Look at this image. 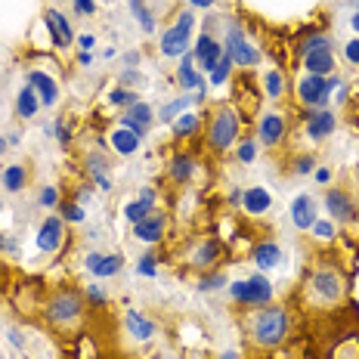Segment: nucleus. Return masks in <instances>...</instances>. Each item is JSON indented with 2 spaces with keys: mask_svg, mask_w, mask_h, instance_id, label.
<instances>
[{
  "mask_svg": "<svg viewBox=\"0 0 359 359\" xmlns=\"http://www.w3.org/2000/svg\"><path fill=\"white\" fill-rule=\"evenodd\" d=\"M140 143H143V140H140L133 130H127V127H121V124H118L115 130L109 133V146L115 149V152L121 155V158H130V155H137Z\"/></svg>",
  "mask_w": 359,
  "mask_h": 359,
  "instance_id": "obj_26",
  "label": "nucleus"
},
{
  "mask_svg": "<svg viewBox=\"0 0 359 359\" xmlns=\"http://www.w3.org/2000/svg\"><path fill=\"white\" fill-rule=\"evenodd\" d=\"M310 285H313V291H316L319 301H325V304H334L341 297V291H344L338 269H328V266H323V269H316V273H313Z\"/></svg>",
  "mask_w": 359,
  "mask_h": 359,
  "instance_id": "obj_14",
  "label": "nucleus"
},
{
  "mask_svg": "<svg viewBox=\"0 0 359 359\" xmlns=\"http://www.w3.org/2000/svg\"><path fill=\"white\" fill-rule=\"evenodd\" d=\"M84 168H87L90 180L96 183V189H102V192H111V189H115V180H111V170H109V164H106V155H102L100 149L87 152Z\"/></svg>",
  "mask_w": 359,
  "mask_h": 359,
  "instance_id": "obj_19",
  "label": "nucleus"
},
{
  "mask_svg": "<svg viewBox=\"0 0 359 359\" xmlns=\"http://www.w3.org/2000/svg\"><path fill=\"white\" fill-rule=\"evenodd\" d=\"M233 69H236L233 59L223 53V56H220V62L214 65V72L208 74V78H211V84H214V87H223V84H229V78H233Z\"/></svg>",
  "mask_w": 359,
  "mask_h": 359,
  "instance_id": "obj_36",
  "label": "nucleus"
},
{
  "mask_svg": "<svg viewBox=\"0 0 359 359\" xmlns=\"http://www.w3.org/2000/svg\"><path fill=\"white\" fill-rule=\"evenodd\" d=\"M149 214H152V205H149V201H143V198H133V201H127V205H124V220L130 223V226L143 223Z\"/></svg>",
  "mask_w": 359,
  "mask_h": 359,
  "instance_id": "obj_34",
  "label": "nucleus"
},
{
  "mask_svg": "<svg viewBox=\"0 0 359 359\" xmlns=\"http://www.w3.org/2000/svg\"><path fill=\"white\" fill-rule=\"evenodd\" d=\"M78 65L90 69V65H93V50H78Z\"/></svg>",
  "mask_w": 359,
  "mask_h": 359,
  "instance_id": "obj_55",
  "label": "nucleus"
},
{
  "mask_svg": "<svg viewBox=\"0 0 359 359\" xmlns=\"http://www.w3.org/2000/svg\"><path fill=\"white\" fill-rule=\"evenodd\" d=\"M189 37H192V32L170 25L168 32H161V41H158L161 56H164V59H180V56L186 53V50H189Z\"/></svg>",
  "mask_w": 359,
  "mask_h": 359,
  "instance_id": "obj_20",
  "label": "nucleus"
},
{
  "mask_svg": "<svg viewBox=\"0 0 359 359\" xmlns=\"http://www.w3.org/2000/svg\"><path fill=\"white\" fill-rule=\"evenodd\" d=\"M189 106H198V100H196V93H183V96H174V100L168 102L161 111H158V118L164 124H170V121H177L183 111H189Z\"/></svg>",
  "mask_w": 359,
  "mask_h": 359,
  "instance_id": "obj_30",
  "label": "nucleus"
},
{
  "mask_svg": "<svg viewBox=\"0 0 359 359\" xmlns=\"http://www.w3.org/2000/svg\"><path fill=\"white\" fill-rule=\"evenodd\" d=\"M118 81H121V87H127V90H143L146 87V78L137 69H124Z\"/></svg>",
  "mask_w": 359,
  "mask_h": 359,
  "instance_id": "obj_46",
  "label": "nucleus"
},
{
  "mask_svg": "<svg viewBox=\"0 0 359 359\" xmlns=\"http://www.w3.org/2000/svg\"><path fill=\"white\" fill-rule=\"evenodd\" d=\"M313 180H316L319 186H328V183H332V170H328V168H316V170H313Z\"/></svg>",
  "mask_w": 359,
  "mask_h": 359,
  "instance_id": "obj_53",
  "label": "nucleus"
},
{
  "mask_svg": "<svg viewBox=\"0 0 359 359\" xmlns=\"http://www.w3.org/2000/svg\"><path fill=\"white\" fill-rule=\"evenodd\" d=\"M341 87V78L338 74H301V81H297V100L304 102L306 109H328V102H332V93Z\"/></svg>",
  "mask_w": 359,
  "mask_h": 359,
  "instance_id": "obj_3",
  "label": "nucleus"
},
{
  "mask_svg": "<svg viewBox=\"0 0 359 359\" xmlns=\"http://www.w3.org/2000/svg\"><path fill=\"white\" fill-rule=\"evenodd\" d=\"M62 242H65V220H62L59 214H50L47 220L41 223L37 236H34L37 251H43V254H56L59 248H62Z\"/></svg>",
  "mask_w": 359,
  "mask_h": 359,
  "instance_id": "obj_7",
  "label": "nucleus"
},
{
  "mask_svg": "<svg viewBox=\"0 0 359 359\" xmlns=\"http://www.w3.org/2000/svg\"><path fill=\"white\" fill-rule=\"evenodd\" d=\"M356 10H359V0H356Z\"/></svg>",
  "mask_w": 359,
  "mask_h": 359,
  "instance_id": "obj_63",
  "label": "nucleus"
},
{
  "mask_svg": "<svg viewBox=\"0 0 359 359\" xmlns=\"http://www.w3.org/2000/svg\"><path fill=\"white\" fill-rule=\"evenodd\" d=\"M109 4H111V0H109Z\"/></svg>",
  "mask_w": 359,
  "mask_h": 359,
  "instance_id": "obj_64",
  "label": "nucleus"
},
{
  "mask_svg": "<svg viewBox=\"0 0 359 359\" xmlns=\"http://www.w3.org/2000/svg\"><path fill=\"white\" fill-rule=\"evenodd\" d=\"M174 25H177V28H186V32H192V28H196V13H192V10H183V13H177Z\"/></svg>",
  "mask_w": 359,
  "mask_h": 359,
  "instance_id": "obj_49",
  "label": "nucleus"
},
{
  "mask_svg": "<svg viewBox=\"0 0 359 359\" xmlns=\"http://www.w3.org/2000/svg\"><path fill=\"white\" fill-rule=\"evenodd\" d=\"M72 6H74V13L84 16V19L96 16V0H72Z\"/></svg>",
  "mask_w": 359,
  "mask_h": 359,
  "instance_id": "obj_48",
  "label": "nucleus"
},
{
  "mask_svg": "<svg viewBox=\"0 0 359 359\" xmlns=\"http://www.w3.org/2000/svg\"><path fill=\"white\" fill-rule=\"evenodd\" d=\"M229 291V297L238 304V306H266V304H273V294H276V288H273V282L266 279V273H254L248 276V279H236V282H229L226 285Z\"/></svg>",
  "mask_w": 359,
  "mask_h": 359,
  "instance_id": "obj_2",
  "label": "nucleus"
},
{
  "mask_svg": "<svg viewBox=\"0 0 359 359\" xmlns=\"http://www.w3.org/2000/svg\"><path fill=\"white\" fill-rule=\"evenodd\" d=\"M28 183V168L25 164H6L4 170H0V186H4L10 196H16V192L25 189Z\"/></svg>",
  "mask_w": 359,
  "mask_h": 359,
  "instance_id": "obj_28",
  "label": "nucleus"
},
{
  "mask_svg": "<svg viewBox=\"0 0 359 359\" xmlns=\"http://www.w3.org/2000/svg\"><path fill=\"white\" fill-rule=\"evenodd\" d=\"M121 62H124V69H140V62H143V53H140V50H127V53L121 56Z\"/></svg>",
  "mask_w": 359,
  "mask_h": 359,
  "instance_id": "obj_52",
  "label": "nucleus"
},
{
  "mask_svg": "<svg viewBox=\"0 0 359 359\" xmlns=\"http://www.w3.org/2000/svg\"><path fill=\"white\" fill-rule=\"evenodd\" d=\"M93 43H96L93 34H81L78 37V50H93Z\"/></svg>",
  "mask_w": 359,
  "mask_h": 359,
  "instance_id": "obj_57",
  "label": "nucleus"
},
{
  "mask_svg": "<svg viewBox=\"0 0 359 359\" xmlns=\"http://www.w3.org/2000/svg\"><path fill=\"white\" fill-rule=\"evenodd\" d=\"M140 198H143V201H149V205H152V208H155V201H158V192H155V189H152V186H146V189H143V192H140Z\"/></svg>",
  "mask_w": 359,
  "mask_h": 359,
  "instance_id": "obj_56",
  "label": "nucleus"
},
{
  "mask_svg": "<svg viewBox=\"0 0 359 359\" xmlns=\"http://www.w3.org/2000/svg\"><path fill=\"white\" fill-rule=\"evenodd\" d=\"M84 294H78V291H62V294H56L53 301L47 304V319L56 325H72L81 319V313H84Z\"/></svg>",
  "mask_w": 359,
  "mask_h": 359,
  "instance_id": "obj_6",
  "label": "nucleus"
},
{
  "mask_svg": "<svg viewBox=\"0 0 359 359\" xmlns=\"http://www.w3.org/2000/svg\"><path fill=\"white\" fill-rule=\"evenodd\" d=\"M59 217H62L65 223H74V226H81V223L87 220L84 208L74 205V201H59Z\"/></svg>",
  "mask_w": 359,
  "mask_h": 359,
  "instance_id": "obj_38",
  "label": "nucleus"
},
{
  "mask_svg": "<svg viewBox=\"0 0 359 359\" xmlns=\"http://www.w3.org/2000/svg\"><path fill=\"white\" fill-rule=\"evenodd\" d=\"M350 28H353V32H359V10H353V16H350Z\"/></svg>",
  "mask_w": 359,
  "mask_h": 359,
  "instance_id": "obj_59",
  "label": "nucleus"
},
{
  "mask_svg": "<svg viewBox=\"0 0 359 359\" xmlns=\"http://www.w3.org/2000/svg\"><path fill=\"white\" fill-rule=\"evenodd\" d=\"M0 211H4V198H0Z\"/></svg>",
  "mask_w": 359,
  "mask_h": 359,
  "instance_id": "obj_62",
  "label": "nucleus"
},
{
  "mask_svg": "<svg viewBox=\"0 0 359 359\" xmlns=\"http://www.w3.org/2000/svg\"><path fill=\"white\" fill-rule=\"evenodd\" d=\"M325 47H332V34H325V32H313V34H306V41L301 43V56L313 53V50H325Z\"/></svg>",
  "mask_w": 359,
  "mask_h": 359,
  "instance_id": "obj_39",
  "label": "nucleus"
},
{
  "mask_svg": "<svg viewBox=\"0 0 359 359\" xmlns=\"http://www.w3.org/2000/svg\"><path fill=\"white\" fill-rule=\"evenodd\" d=\"M6 341H10L13 347H22V334L16 332V328H10V332H6Z\"/></svg>",
  "mask_w": 359,
  "mask_h": 359,
  "instance_id": "obj_58",
  "label": "nucleus"
},
{
  "mask_svg": "<svg viewBox=\"0 0 359 359\" xmlns=\"http://www.w3.org/2000/svg\"><path fill=\"white\" fill-rule=\"evenodd\" d=\"M164 229H168V220H164V214H149L143 223H137L133 226V238L143 245H158L164 238Z\"/></svg>",
  "mask_w": 359,
  "mask_h": 359,
  "instance_id": "obj_23",
  "label": "nucleus"
},
{
  "mask_svg": "<svg viewBox=\"0 0 359 359\" xmlns=\"http://www.w3.org/2000/svg\"><path fill=\"white\" fill-rule=\"evenodd\" d=\"M196 170H198V164H196V158H192L189 152H177L174 158H170V164H168V174H170L174 183H189V180L196 177Z\"/></svg>",
  "mask_w": 359,
  "mask_h": 359,
  "instance_id": "obj_27",
  "label": "nucleus"
},
{
  "mask_svg": "<svg viewBox=\"0 0 359 359\" xmlns=\"http://www.w3.org/2000/svg\"><path fill=\"white\" fill-rule=\"evenodd\" d=\"M223 53L233 59V65H238V69H254V65L260 62V50L254 47L248 37H245L242 25L233 22V19L226 22V41H223Z\"/></svg>",
  "mask_w": 359,
  "mask_h": 359,
  "instance_id": "obj_5",
  "label": "nucleus"
},
{
  "mask_svg": "<svg viewBox=\"0 0 359 359\" xmlns=\"http://www.w3.org/2000/svg\"><path fill=\"white\" fill-rule=\"evenodd\" d=\"M152 121H155V111H152L149 102H133V106H127L124 115H121V127L133 130L140 140H143L146 133L152 130Z\"/></svg>",
  "mask_w": 359,
  "mask_h": 359,
  "instance_id": "obj_13",
  "label": "nucleus"
},
{
  "mask_svg": "<svg viewBox=\"0 0 359 359\" xmlns=\"http://www.w3.org/2000/svg\"><path fill=\"white\" fill-rule=\"evenodd\" d=\"M0 251L4 254H13V257H19L22 248H19V242L13 236H0Z\"/></svg>",
  "mask_w": 359,
  "mask_h": 359,
  "instance_id": "obj_50",
  "label": "nucleus"
},
{
  "mask_svg": "<svg viewBox=\"0 0 359 359\" xmlns=\"http://www.w3.org/2000/svg\"><path fill=\"white\" fill-rule=\"evenodd\" d=\"M177 81H180V87H183V90L208 87L205 84V74H201L198 65H196V53H192V50H186V53L177 59Z\"/></svg>",
  "mask_w": 359,
  "mask_h": 359,
  "instance_id": "obj_21",
  "label": "nucleus"
},
{
  "mask_svg": "<svg viewBox=\"0 0 359 359\" xmlns=\"http://www.w3.org/2000/svg\"><path fill=\"white\" fill-rule=\"evenodd\" d=\"M238 130H242V118H238L236 106H220L211 118V127H208V146L217 149V152H226L229 146L238 140Z\"/></svg>",
  "mask_w": 359,
  "mask_h": 359,
  "instance_id": "obj_4",
  "label": "nucleus"
},
{
  "mask_svg": "<svg viewBox=\"0 0 359 359\" xmlns=\"http://www.w3.org/2000/svg\"><path fill=\"white\" fill-rule=\"evenodd\" d=\"M217 257H220V245L208 238V242H201L196 248V254H192V264L196 266H214Z\"/></svg>",
  "mask_w": 359,
  "mask_h": 359,
  "instance_id": "obj_33",
  "label": "nucleus"
},
{
  "mask_svg": "<svg viewBox=\"0 0 359 359\" xmlns=\"http://www.w3.org/2000/svg\"><path fill=\"white\" fill-rule=\"evenodd\" d=\"M37 205L47 208V211H53V208H59V189L53 183L41 186V192H37Z\"/></svg>",
  "mask_w": 359,
  "mask_h": 359,
  "instance_id": "obj_43",
  "label": "nucleus"
},
{
  "mask_svg": "<svg viewBox=\"0 0 359 359\" xmlns=\"http://www.w3.org/2000/svg\"><path fill=\"white\" fill-rule=\"evenodd\" d=\"M313 170H316V158H313V155H297V161H294V174L306 177V174H313Z\"/></svg>",
  "mask_w": 359,
  "mask_h": 359,
  "instance_id": "obj_47",
  "label": "nucleus"
},
{
  "mask_svg": "<svg viewBox=\"0 0 359 359\" xmlns=\"http://www.w3.org/2000/svg\"><path fill=\"white\" fill-rule=\"evenodd\" d=\"M338 102H347V87H344V84L338 87Z\"/></svg>",
  "mask_w": 359,
  "mask_h": 359,
  "instance_id": "obj_61",
  "label": "nucleus"
},
{
  "mask_svg": "<svg viewBox=\"0 0 359 359\" xmlns=\"http://www.w3.org/2000/svg\"><path fill=\"white\" fill-rule=\"evenodd\" d=\"M84 301H87L90 306H96V310H100V306L109 304V294H106V288H102L100 282H90V285L84 288Z\"/></svg>",
  "mask_w": 359,
  "mask_h": 359,
  "instance_id": "obj_42",
  "label": "nucleus"
},
{
  "mask_svg": "<svg viewBox=\"0 0 359 359\" xmlns=\"http://www.w3.org/2000/svg\"><path fill=\"white\" fill-rule=\"evenodd\" d=\"M229 282H226V276L223 273H208V276H201L198 279V291L201 294H211V291H223Z\"/></svg>",
  "mask_w": 359,
  "mask_h": 359,
  "instance_id": "obj_40",
  "label": "nucleus"
},
{
  "mask_svg": "<svg viewBox=\"0 0 359 359\" xmlns=\"http://www.w3.org/2000/svg\"><path fill=\"white\" fill-rule=\"evenodd\" d=\"M133 102H140L137 100V90H127V87H115V90H109V106H133Z\"/></svg>",
  "mask_w": 359,
  "mask_h": 359,
  "instance_id": "obj_41",
  "label": "nucleus"
},
{
  "mask_svg": "<svg viewBox=\"0 0 359 359\" xmlns=\"http://www.w3.org/2000/svg\"><path fill=\"white\" fill-rule=\"evenodd\" d=\"M130 16L137 19L140 32L143 34H155L158 28V16L152 13V6H146V0H130Z\"/></svg>",
  "mask_w": 359,
  "mask_h": 359,
  "instance_id": "obj_29",
  "label": "nucleus"
},
{
  "mask_svg": "<svg viewBox=\"0 0 359 359\" xmlns=\"http://www.w3.org/2000/svg\"><path fill=\"white\" fill-rule=\"evenodd\" d=\"M288 328H291L288 310L279 304L257 306L254 316L248 319V334H251L254 344H260V347H279V344L288 338Z\"/></svg>",
  "mask_w": 359,
  "mask_h": 359,
  "instance_id": "obj_1",
  "label": "nucleus"
},
{
  "mask_svg": "<svg viewBox=\"0 0 359 359\" xmlns=\"http://www.w3.org/2000/svg\"><path fill=\"white\" fill-rule=\"evenodd\" d=\"M323 205L328 211V220H334V223H353L356 220V205H353V196H350L347 189H328Z\"/></svg>",
  "mask_w": 359,
  "mask_h": 359,
  "instance_id": "obj_9",
  "label": "nucleus"
},
{
  "mask_svg": "<svg viewBox=\"0 0 359 359\" xmlns=\"http://www.w3.org/2000/svg\"><path fill=\"white\" fill-rule=\"evenodd\" d=\"M285 118L279 115V111H266V115H260L257 121V143L260 146H279L282 140H285Z\"/></svg>",
  "mask_w": 359,
  "mask_h": 359,
  "instance_id": "obj_15",
  "label": "nucleus"
},
{
  "mask_svg": "<svg viewBox=\"0 0 359 359\" xmlns=\"http://www.w3.org/2000/svg\"><path fill=\"white\" fill-rule=\"evenodd\" d=\"M28 87L37 93V100H41V109H56V102H59V84H56V78H50V74L41 72V69H34V72H28Z\"/></svg>",
  "mask_w": 359,
  "mask_h": 359,
  "instance_id": "obj_16",
  "label": "nucleus"
},
{
  "mask_svg": "<svg viewBox=\"0 0 359 359\" xmlns=\"http://www.w3.org/2000/svg\"><path fill=\"white\" fill-rule=\"evenodd\" d=\"M257 152H260L257 143H254V140H245V143L236 149V158H238V164H254L257 161Z\"/></svg>",
  "mask_w": 359,
  "mask_h": 359,
  "instance_id": "obj_45",
  "label": "nucleus"
},
{
  "mask_svg": "<svg viewBox=\"0 0 359 359\" xmlns=\"http://www.w3.org/2000/svg\"><path fill=\"white\" fill-rule=\"evenodd\" d=\"M238 208L248 217H264L273 208V196H269L266 186H248V189H242V205Z\"/></svg>",
  "mask_w": 359,
  "mask_h": 359,
  "instance_id": "obj_22",
  "label": "nucleus"
},
{
  "mask_svg": "<svg viewBox=\"0 0 359 359\" xmlns=\"http://www.w3.org/2000/svg\"><path fill=\"white\" fill-rule=\"evenodd\" d=\"M316 211H319L316 198L306 196V192H301V196L291 201V208H288V214H291V223H294V229H301V233H310V226L319 220Z\"/></svg>",
  "mask_w": 359,
  "mask_h": 359,
  "instance_id": "obj_17",
  "label": "nucleus"
},
{
  "mask_svg": "<svg viewBox=\"0 0 359 359\" xmlns=\"http://www.w3.org/2000/svg\"><path fill=\"white\" fill-rule=\"evenodd\" d=\"M301 62L306 74H323V78H328V74H334V50L332 47L313 50V53L301 56Z\"/></svg>",
  "mask_w": 359,
  "mask_h": 359,
  "instance_id": "obj_25",
  "label": "nucleus"
},
{
  "mask_svg": "<svg viewBox=\"0 0 359 359\" xmlns=\"http://www.w3.org/2000/svg\"><path fill=\"white\" fill-rule=\"evenodd\" d=\"M37 111H41V100H37V93L25 84L19 90V96H16V115L22 118V121H32Z\"/></svg>",
  "mask_w": 359,
  "mask_h": 359,
  "instance_id": "obj_31",
  "label": "nucleus"
},
{
  "mask_svg": "<svg viewBox=\"0 0 359 359\" xmlns=\"http://www.w3.org/2000/svg\"><path fill=\"white\" fill-rule=\"evenodd\" d=\"M84 269L93 279H111L124 269V257L121 254H102V251H90L84 257Z\"/></svg>",
  "mask_w": 359,
  "mask_h": 359,
  "instance_id": "obj_12",
  "label": "nucleus"
},
{
  "mask_svg": "<svg viewBox=\"0 0 359 359\" xmlns=\"http://www.w3.org/2000/svg\"><path fill=\"white\" fill-rule=\"evenodd\" d=\"M214 6H217V0H189V10L208 13V10H214Z\"/></svg>",
  "mask_w": 359,
  "mask_h": 359,
  "instance_id": "obj_54",
  "label": "nucleus"
},
{
  "mask_svg": "<svg viewBox=\"0 0 359 359\" xmlns=\"http://www.w3.org/2000/svg\"><path fill=\"white\" fill-rule=\"evenodd\" d=\"M137 273L143 276V279H155V276H158V264H155V254H140V260H137Z\"/></svg>",
  "mask_w": 359,
  "mask_h": 359,
  "instance_id": "obj_44",
  "label": "nucleus"
},
{
  "mask_svg": "<svg viewBox=\"0 0 359 359\" xmlns=\"http://www.w3.org/2000/svg\"><path fill=\"white\" fill-rule=\"evenodd\" d=\"M192 53H196L198 72H201V74H211L214 65L220 62V56H223V43L217 41L211 32H201V34L196 37V47H192Z\"/></svg>",
  "mask_w": 359,
  "mask_h": 359,
  "instance_id": "obj_8",
  "label": "nucleus"
},
{
  "mask_svg": "<svg viewBox=\"0 0 359 359\" xmlns=\"http://www.w3.org/2000/svg\"><path fill=\"white\" fill-rule=\"evenodd\" d=\"M217 359H238V353H236V350H223V353L217 356Z\"/></svg>",
  "mask_w": 359,
  "mask_h": 359,
  "instance_id": "obj_60",
  "label": "nucleus"
},
{
  "mask_svg": "<svg viewBox=\"0 0 359 359\" xmlns=\"http://www.w3.org/2000/svg\"><path fill=\"white\" fill-rule=\"evenodd\" d=\"M334 127H338V118H334V111L328 109H310L306 111V140H313V143H325L328 137L334 133Z\"/></svg>",
  "mask_w": 359,
  "mask_h": 359,
  "instance_id": "obj_10",
  "label": "nucleus"
},
{
  "mask_svg": "<svg viewBox=\"0 0 359 359\" xmlns=\"http://www.w3.org/2000/svg\"><path fill=\"white\" fill-rule=\"evenodd\" d=\"M124 328H127V334H130L133 341H152L155 332H158V325H155L149 316H143L140 310H127L124 313Z\"/></svg>",
  "mask_w": 359,
  "mask_h": 359,
  "instance_id": "obj_24",
  "label": "nucleus"
},
{
  "mask_svg": "<svg viewBox=\"0 0 359 359\" xmlns=\"http://www.w3.org/2000/svg\"><path fill=\"white\" fill-rule=\"evenodd\" d=\"M43 22H47L50 41H53L56 50H69L74 43V28H72V22L65 19V13H59L56 6H50V10L43 13Z\"/></svg>",
  "mask_w": 359,
  "mask_h": 359,
  "instance_id": "obj_11",
  "label": "nucleus"
},
{
  "mask_svg": "<svg viewBox=\"0 0 359 359\" xmlns=\"http://www.w3.org/2000/svg\"><path fill=\"white\" fill-rule=\"evenodd\" d=\"M198 127H201V118L196 115V111H183L177 121H170V133H174L177 140H189V137L198 133Z\"/></svg>",
  "mask_w": 359,
  "mask_h": 359,
  "instance_id": "obj_32",
  "label": "nucleus"
},
{
  "mask_svg": "<svg viewBox=\"0 0 359 359\" xmlns=\"http://www.w3.org/2000/svg\"><path fill=\"white\" fill-rule=\"evenodd\" d=\"M310 236L316 238V242H334V236H338V223L334 220H316L310 226Z\"/></svg>",
  "mask_w": 359,
  "mask_h": 359,
  "instance_id": "obj_37",
  "label": "nucleus"
},
{
  "mask_svg": "<svg viewBox=\"0 0 359 359\" xmlns=\"http://www.w3.org/2000/svg\"><path fill=\"white\" fill-rule=\"evenodd\" d=\"M251 260H254V266H257L260 273H273V269L282 266L285 254H282V245L279 242H257L251 248Z\"/></svg>",
  "mask_w": 359,
  "mask_h": 359,
  "instance_id": "obj_18",
  "label": "nucleus"
},
{
  "mask_svg": "<svg viewBox=\"0 0 359 359\" xmlns=\"http://www.w3.org/2000/svg\"><path fill=\"white\" fill-rule=\"evenodd\" d=\"M344 56H347V62H350V65H359V37L347 41V47H344Z\"/></svg>",
  "mask_w": 359,
  "mask_h": 359,
  "instance_id": "obj_51",
  "label": "nucleus"
},
{
  "mask_svg": "<svg viewBox=\"0 0 359 359\" xmlns=\"http://www.w3.org/2000/svg\"><path fill=\"white\" fill-rule=\"evenodd\" d=\"M264 93L269 96V100H282V96H285V74H282L279 69L264 74Z\"/></svg>",
  "mask_w": 359,
  "mask_h": 359,
  "instance_id": "obj_35",
  "label": "nucleus"
}]
</instances>
